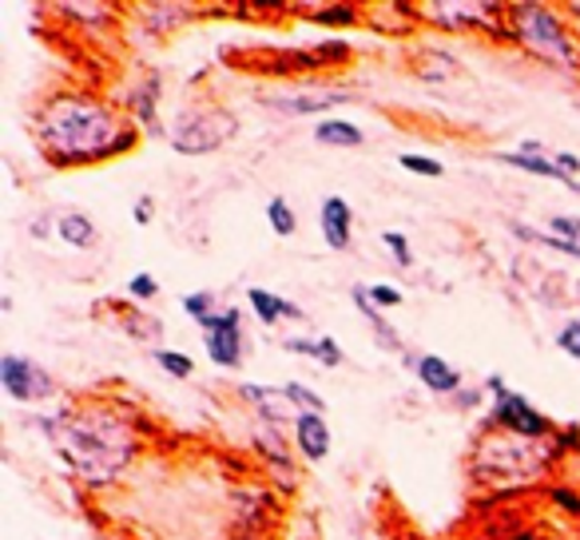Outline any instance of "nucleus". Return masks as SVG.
Returning a JSON list of instances; mask_svg holds the SVG:
<instances>
[{
	"mask_svg": "<svg viewBox=\"0 0 580 540\" xmlns=\"http://www.w3.org/2000/svg\"><path fill=\"white\" fill-rule=\"evenodd\" d=\"M36 151L56 171H83L112 164L140 147L144 132L127 120L120 104L92 88H56L32 112Z\"/></svg>",
	"mask_w": 580,
	"mask_h": 540,
	"instance_id": "obj_1",
	"label": "nucleus"
},
{
	"mask_svg": "<svg viewBox=\"0 0 580 540\" xmlns=\"http://www.w3.org/2000/svg\"><path fill=\"white\" fill-rule=\"evenodd\" d=\"M32 426L56 449L60 465L92 493L112 488L140 458V421L127 405L108 397L64 402L56 414H36Z\"/></svg>",
	"mask_w": 580,
	"mask_h": 540,
	"instance_id": "obj_2",
	"label": "nucleus"
},
{
	"mask_svg": "<svg viewBox=\"0 0 580 540\" xmlns=\"http://www.w3.org/2000/svg\"><path fill=\"white\" fill-rule=\"evenodd\" d=\"M569 465L557 441L517 437L505 429H477L473 453H469V477L486 493H521V488L553 485V473Z\"/></svg>",
	"mask_w": 580,
	"mask_h": 540,
	"instance_id": "obj_3",
	"label": "nucleus"
},
{
	"mask_svg": "<svg viewBox=\"0 0 580 540\" xmlns=\"http://www.w3.org/2000/svg\"><path fill=\"white\" fill-rule=\"evenodd\" d=\"M509 41L528 60L545 64L560 76H580V32L569 24L560 4L549 0H521L505 12Z\"/></svg>",
	"mask_w": 580,
	"mask_h": 540,
	"instance_id": "obj_4",
	"label": "nucleus"
},
{
	"mask_svg": "<svg viewBox=\"0 0 580 540\" xmlns=\"http://www.w3.org/2000/svg\"><path fill=\"white\" fill-rule=\"evenodd\" d=\"M509 4L498 0H417V21L434 32H481L489 41L513 44L505 24Z\"/></svg>",
	"mask_w": 580,
	"mask_h": 540,
	"instance_id": "obj_5",
	"label": "nucleus"
},
{
	"mask_svg": "<svg viewBox=\"0 0 580 540\" xmlns=\"http://www.w3.org/2000/svg\"><path fill=\"white\" fill-rule=\"evenodd\" d=\"M238 135V120L231 108L219 104H191L176 115L167 144L176 147L179 156H211L223 144H231Z\"/></svg>",
	"mask_w": 580,
	"mask_h": 540,
	"instance_id": "obj_6",
	"label": "nucleus"
},
{
	"mask_svg": "<svg viewBox=\"0 0 580 540\" xmlns=\"http://www.w3.org/2000/svg\"><path fill=\"white\" fill-rule=\"evenodd\" d=\"M481 385H486V394H489V414L481 426L505 429V434H517V437H537V441H549V437L557 434V421L540 414L525 394L509 390V382L501 374H489Z\"/></svg>",
	"mask_w": 580,
	"mask_h": 540,
	"instance_id": "obj_7",
	"label": "nucleus"
},
{
	"mask_svg": "<svg viewBox=\"0 0 580 540\" xmlns=\"http://www.w3.org/2000/svg\"><path fill=\"white\" fill-rule=\"evenodd\" d=\"M350 60H354L350 44L326 41V44H314V48H270L259 60V68L267 76H314V72L343 68Z\"/></svg>",
	"mask_w": 580,
	"mask_h": 540,
	"instance_id": "obj_8",
	"label": "nucleus"
},
{
	"mask_svg": "<svg viewBox=\"0 0 580 540\" xmlns=\"http://www.w3.org/2000/svg\"><path fill=\"white\" fill-rule=\"evenodd\" d=\"M0 390L21 405L56 402V394H60L56 378L48 374L36 358H24V353H16V350L0 353Z\"/></svg>",
	"mask_w": 580,
	"mask_h": 540,
	"instance_id": "obj_9",
	"label": "nucleus"
},
{
	"mask_svg": "<svg viewBox=\"0 0 580 540\" xmlns=\"http://www.w3.org/2000/svg\"><path fill=\"white\" fill-rule=\"evenodd\" d=\"M354 88L343 83H311V88H279V92H263L259 104L287 120H302V115H322L326 108L350 104Z\"/></svg>",
	"mask_w": 580,
	"mask_h": 540,
	"instance_id": "obj_10",
	"label": "nucleus"
},
{
	"mask_svg": "<svg viewBox=\"0 0 580 540\" xmlns=\"http://www.w3.org/2000/svg\"><path fill=\"white\" fill-rule=\"evenodd\" d=\"M196 326L203 330V350H208V358L219 370H238L243 365L247 346H243V314H238V306H223V311L208 314Z\"/></svg>",
	"mask_w": 580,
	"mask_h": 540,
	"instance_id": "obj_11",
	"label": "nucleus"
},
{
	"mask_svg": "<svg viewBox=\"0 0 580 540\" xmlns=\"http://www.w3.org/2000/svg\"><path fill=\"white\" fill-rule=\"evenodd\" d=\"M159 95H164V76L159 72H144L124 95L127 120L144 135H152V139H167L171 135V127L159 124Z\"/></svg>",
	"mask_w": 580,
	"mask_h": 540,
	"instance_id": "obj_12",
	"label": "nucleus"
},
{
	"mask_svg": "<svg viewBox=\"0 0 580 540\" xmlns=\"http://www.w3.org/2000/svg\"><path fill=\"white\" fill-rule=\"evenodd\" d=\"M199 21V4H183V0H152V4H132V24L144 29L152 41H167L171 32L183 24Z\"/></svg>",
	"mask_w": 580,
	"mask_h": 540,
	"instance_id": "obj_13",
	"label": "nucleus"
},
{
	"mask_svg": "<svg viewBox=\"0 0 580 540\" xmlns=\"http://www.w3.org/2000/svg\"><path fill=\"white\" fill-rule=\"evenodd\" d=\"M235 394H238V402L250 405L255 417H259L267 429H275V434H287V426H294V409H290L287 397H282V385L243 382Z\"/></svg>",
	"mask_w": 580,
	"mask_h": 540,
	"instance_id": "obj_14",
	"label": "nucleus"
},
{
	"mask_svg": "<svg viewBox=\"0 0 580 540\" xmlns=\"http://www.w3.org/2000/svg\"><path fill=\"white\" fill-rule=\"evenodd\" d=\"M290 446L306 465H322L331 458L334 449V434L326 414H294V426H290Z\"/></svg>",
	"mask_w": 580,
	"mask_h": 540,
	"instance_id": "obj_15",
	"label": "nucleus"
},
{
	"mask_svg": "<svg viewBox=\"0 0 580 540\" xmlns=\"http://www.w3.org/2000/svg\"><path fill=\"white\" fill-rule=\"evenodd\" d=\"M319 230H322V243L331 250H338V255L354 247V207L343 195H326L319 203Z\"/></svg>",
	"mask_w": 580,
	"mask_h": 540,
	"instance_id": "obj_16",
	"label": "nucleus"
},
{
	"mask_svg": "<svg viewBox=\"0 0 580 540\" xmlns=\"http://www.w3.org/2000/svg\"><path fill=\"white\" fill-rule=\"evenodd\" d=\"M405 365L414 370L417 382L437 397H454L461 390V374H457V365L446 362L442 353H417V358H405Z\"/></svg>",
	"mask_w": 580,
	"mask_h": 540,
	"instance_id": "obj_17",
	"label": "nucleus"
},
{
	"mask_svg": "<svg viewBox=\"0 0 580 540\" xmlns=\"http://www.w3.org/2000/svg\"><path fill=\"white\" fill-rule=\"evenodd\" d=\"M493 159H498L501 167H513V171H525V176L533 179H553V183H560V188H569L580 195V183L572 176H565L557 164H553V156H545V151H493Z\"/></svg>",
	"mask_w": 580,
	"mask_h": 540,
	"instance_id": "obj_18",
	"label": "nucleus"
},
{
	"mask_svg": "<svg viewBox=\"0 0 580 540\" xmlns=\"http://www.w3.org/2000/svg\"><path fill=\"white\" fill-rule=\"evenodd\" d=\"M247 306L255 311V318H259L263 326H279L282 318H287V323H306V311H302V306H294V302L282 299V294L267 291V286H250Z\"/></svg>",
	"mask_w": 580,
	"mask_h": 540,
	"instance_id": "obj_19",
	"label": "nucleus"
},
{
	"mask_svg": "<svg viewBox=\"0 0 580 540\" xmlns=\"http://www.w3.org/2000/svg\"><path fill=\"white\" fill-rule=\"evenodd\" d=\"M350 299H354V311H358V314H362V318H366V323H370L373 342L382 346V350H390V353H405V342H402V334H398V326L386 323V314L378 311V306H373V302H370L366 286H354ZM405 358H410V353H405Z\"/></svg>",
	"mask_w": 580,
	"mask_h": 540,
	"instance_id": "obj_20",
	"label": "nucleus"
},
{
	"mask_svg": "<svg viewBox=\"0 0 580 540\" xmlns=\"http://www.w3.org/2000/svg\"><path fill=\"white\" fill-rule=\"evenodd\" d=\"M410 68H414L417 80L442 83V80H454V76L461 72V60H457L449 48H442V44H430V48H422V53L410 60Z\"/></svg>",
	"mask_w": 580,
	"mask_h": 540,
	"instance_id": "obj_21",
	"label": "nucleus"
},
{
	"mask_svg": "<svg viewBox=\"0 0 580 540\" xmlns=\"http://www.w3.org/2000/svg\"><path fill=\"white\" fill-rule=\"evenodd\" d=\"M56 239L72 250H96L100 247V227L83 211H60V218H56Z\"/></svg>",
	"mask_w": 580,
	"mask_h": 540,
	"instance_id": "obj_22",
	"label": "nucleus"
},
{
	"mask_svg": "<svg viewBox=\"0 0 580 540\" xmlns=\"http://www.w3.org/2000/svg\"><path fill=\"white\" fill-rule=\"evenodd\" d=\"M314 144L319 147H343V151H358L366 147V132L350 120H338V115H326L314 124Z\"/></svg>",
	"mask_w": 580,
	"mask_h": 540,
	"instance_id": "obj_23",
	"label": "nucleus"
},
{
	"mask_svg": "<svg viewBox=\"0 0 580 540\" xmlns=\"http://www.w3.org/2000/svg\"><path fill=\"white\" fill-rule=\"evenodd\" d=\"M306 9V21L319 29H354L366 24V4H299Z\"/></svg>",
	"mask_w": 580,
	"mask_h": 540,
	"instance_id": "obj_24",
	"label": "nucleus"
},
{
	"mask_svg": "<svg viewBox=\"0 0 580 540\" xmlns=\"http://www.w3.org/2000/svg\"><path fill=\"white\" fill-rule=\"evenodd\" d=\"M282 350L302 353V358H314V362L326 365V370H338V365L346 362L343 346L334 342V338H326V334H319V338H282Z\"/></svg>",
	"mask_w": 580,
	"mask_h": 540,
	"instance_id": "obj_25",
	"label": "nucleus"
},
{
	"mask_svg": "<svg viewBox=\"0 0 580 540\" xmlns=\"http://www.w3.org/2000/svg\"><path fill=\"white\" fill-rule=\"evenodd\" d=\"M56 12H60V21H72V24H83V29H112L115 21H120V9L115 4H76V0H68V4H56Z\"/></svg>",
	"mask_w": 580,
	"mask_h": 540,
	"instance_id": "obj_26",
	"label": "nucleus"
},
{
	"mask_svg": "<svg viewBox=\"0 0 580 540\" xmlns=\"http://www.w3.org/2000/svg\"><path fill=\"white\" fill-rule=\"evenodd\" d=\"M509 235H517L521 243H533V247H545V250H557V255H572V259H580V239H572V243H565V239H557V235H545V230H537V227H528V223H509Z\"/></svg>",
	"mask_w": 580,
	"mask_h": 540,
	"instance_id": "obj_27",
	"label": "nucleus"
},
{
	"mask_svg": "<svg viewBox=\"0 0 580 540\" xmlns=\"http://www.w3.org/2000/svg\"><path fill=\"white\" fill-rule=\"evenodd\" d=\"M282 397H287V405L294 409V414H326V397L314 394L306 382H282Z\"/></svg>",
	"mask_w": 580,
	"mask_h": 540,
	"instance_id": "obj_28",
	"label": "nucleus"
},
{
	"mask_svg": "<svg viewBox=\"0 0 580 540\" xmlns=\"http://www.w3.org/2000/svg\"><path fill=\"white\" fill-rule=\"evenodd\" d=\"M267 223H270V230H275L279 239H290V235L299 230V215H294V207H290L282 195H275L267 203Z\"/></svg>",
	"mask_w": 580,
	"mask_h": 540,
	"instance_id": "obj_29",
	"label": "nucleus"
},
{
	"mask_svg": "<svg viewBox=\"0 0 580 540\" xmlns=\"http://www.w3.org/2000/svg\"><path fill=\"white\" fill-rule=\"evenodd\" d=\"M156 365L164 370V374L179 378V382H187V378L196 374V362H191V353L171 350V346H156Z\"/></svg>",
	"mask_w": 580,
	"mask_h": 540,
	"instance_id": "obj_30",
	"label": "nucleus"
},
{
	"mask_svg": "<svg viewBox=\"0 0 580 540\" xmlns=\"http://www.w3.org/2000/svg\"><path fill=\"white\" fill-rule=\"evenodd\" d=\"M179 311H183L191 323H203L208 314L219 311V299L211 291H191V294H183V299H179Z\"/></svg>",
	"mask_w": 580,
	"mask_h": 540,
	"instance_id": "obj_31",
	"label": "nucleus"
},
{
	"mask_svg": "<svg viewBox=\"0 0 580 540\" xmlns=\"http://www.w3.org/2000/svg\"><path fill=\"white\" fill-rule=\"evenodd\" d=\"M398 164H402L405 171L422 176V179H442V176H446V164H442V159H434V156H422V151H402V156H398Z\"/></svg>",
	"mask_w": 580,
	"mask_h": 540,
	"instance_id": "obj_32",
	"label": "nucleus"
},
{
	"mask_svg": "<svg viewBox=\"0 0 580 540\" xmlns=\"http://www.w3.org/2000/svg\"><path fill=\"white\" fill-rule=\"evenodd\" d=\"M382 247L394 255V262L402 270H414V247H410V239H405L402 230H382Z\"/></svg>",
	"mask_w": 580,
	"mask_h": 540,
	"instance_id": "obj_33",
	"label": "nucleus"
},
{
	"mask_svg": "<svg viewBox=\"0 0 580 540\" xmlns=\"http://www.w3.org/2000/svg\"><path fill=\"white\" fill-rule=\"evenodd\" d=\"M124 334H132L135 342H152V338L164 334V323H156V318H140L135 311H127L124 314Z\"/></svg>",
	"mask_w": 580,
	"mask_h": 540,
	"instance_id": "obj_34",
	"label": "nucleus"
},
{
	"mask_svg": "<svg viewBox=\"0 0 580 540\" xmlns=\"http://www.w3.org/2000/svg\"><path fill=\"white\" fill-rule=\"evenodd\" d=\"M366 294H370V302L373 306H378V311H398V306H402L405 302V294L398 291V286H390V282H370V286H366Z\"/></svg>",
	"mask_w": 580,
	"mask_h": 540,
	"instance_id": "obj_35",
	"label": "nucleus"
},
{
	"mask_svg": "<svg viewBox=\"0 0 580 540\" xmlns=\"http://www.w3.org/2000/svg\"><path fill=\"white\" fill-rule=\"evenodd\" d=\"M127 299H135V302L159 299V279H156V274H147V270L132 274V279H127Z\"/></svg>",
	"mask_w": 580,
	"mask_h": 540,
	"instance_id": "obj_36",
	"label": "nucleus"
},
{
	"mask_svg": "<svg viewBox=\"0 0 580 540\" xmlns=\"http://www.w3.org/2000/svg\"><path fill=\"white\" fill-rule=\"evenodd\" d=\"M557 350L569 353L572 362H580V318H569V323L557 330Z\"/></svg>",
	"mask_w": 580,
	"mask_h": 540,
	"instance_id": "obj_37",
	"label": "nucleus"
},
{
	"mask_svg": "<svg viewBox=\"0 0 580 540\" xmlns=\"http://www.w3.org/2000/svg\"><path fill=\"white\" fill-rule=\"evenodd\" d=\"M449 402L457 405V409H481V402H486V385H477V390H469V385H461Z\"/></svg>",
	"mask_w": 580,
	"mask_h": 540,
	"instance_id": "obj_38",
	"label": "nucleus"
},
{
	"mask_svg": "<svg viewBox=\"0 0 580 540\" xmlns=\"http://www.w3.org/2000/svg\"><path fill=\"white\" fill-rule=\"evenodd\" d=\"M132 218H135V223H140V227H147V223H156V199H152V195H140V199H135Z\"/></svg>",
	"mask_w": 580,
	"mask_h": 540,
	"instance_id": "obj_39",
	"label": "nucleus"
},
{
	"mask_svg": "<svg viewBox=\"0 0 580 540\" xmlns=\"http://www.w3.org/2000/svg\"><path fill=\"white\" fill-rule=\"evenodd\" d=\"M553 164H557L565 176H572V179L580 176V159L572 156V151H553Z\"/></svg>",
	"mask_w": 580,
	"mask_h": 540,
	"instance_id": "obj_40",
	"label": "nucleus"
},
{
	"mask_svg": "<svg viewBox=\"0 0 580 540\" xmlns=\"http://www.w3.org/2000/svg\"><path fill=\"white\" fill-rule=\"evenodd\" d=\"M565 477H569V485L577 488L580 493V458L577 461H569V465H565Z\"/></svg>",
	"mask_w": 580,
	"mask_h": 540,
	"instance_id": "obj_41",
	"label": "nucleus"
},
{
	"mask_svg": "<svg viewBox=\"0 0 580 540\" xmlns=\"http://www.w3.org/2000/svg\"><path fill=\"white\" fill-rule=\"evenodd\" d=\"M517 540H572V537H517Z\"/></svg>",
	"mask_w": 580,
	"mask_h": 540,
	"instance_id": "obj_42",
	"label": "nucleus"
},
{
	"mask_svg": "<svg viewBox=\"0 0 580 540\" xmlns=\"http://www.w3.org/2000/svg\"><path fill=\"white\" fill-rule=\"evenodd\" d=\"M238 540H259V537H238Z\"/></svg>",
	"mask_w": 580,
	"mask_h": 540,
	"instance_id": "obj_43",
	"label": "nucleus"
}]
</instances>
